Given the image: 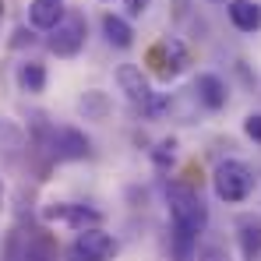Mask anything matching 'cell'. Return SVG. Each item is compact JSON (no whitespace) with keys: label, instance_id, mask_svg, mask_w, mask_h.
Masks as SVG:
<instances>
[{"label":"cell","instance_id":"6da1fadb","mask_svg":"<svg viewBox=\"0 0 261 261\" xmlns=\"http://www.w3.org/2000/svg\"><path fill=\"white\" fill-rule=\"evenodd\" d=\"M212 187H216V194L222 201H244L247 194H251V187H254V173L244 166V163H237V159H226V163H219L216 166V176H212Z\"/></svg>","mask_w":261,"mask_h":261},{"label":"cell","instance_id":"7a4b0ae2","mask_svg":"<svg viewBox=\"0 0 261 261\" xmlns=\"http://www.w3.org/2000/svg\"><path fill=\"white\" fill-rule=\"evenodd\" d=\"M170 216H173V229H184V233H194L198 237L205 229V222H208V208L194 194L176 191L173 198H170Z\"/></svg>","mask_w":261,"mask_h":261},{"label":"cell","instance_id":"3957f363","mask_svg":"<svg viewBox=\"0 0 261 261\" xmlns=\"http://www.w3.org/2000/svg\"><path fill=\"white\" fill-rule=\"evenodd\" d=\"M117 240L102 229H82L71 244V261H113Z\"/></svg>","mask_w":261,"mask_h":261},{"label":"cell","instance_id":"277c9868","mask_svg":"<svg viewBox=\"0 0 261 261\" xmlns=\"http://www.w3.org/2000/svg\"><path fill=\"white\" fill-rule=\"evenodd\" d=\"M85 43V21L78 18V14H64L60 18V25L53 29V36H49V49L57 53V57H74L78 49Z\"/></svg>","mask_w":261,"mask_h":261},{"label":"cell","instance_id":"5b68a950","mask_svg":"<svg viewBox=\"0 0 261 261\" xmlns=\"http://www.w3.org/2000/svg\"><path fill=\"white\" fill-rule=\"evenodd\" d=\"M117 85H120V92L127 95L130 102L155 110V102H152V88H148V82H145L141 67H130V64H124V67L117 71Z\"/></svg>","mask_w":261,"mask_h":261},{"label":"cell","instance_id":"8992f818","mask_svg":"<svg viewBox=\"0 0 261 261\" xmlns=\"http://www.w3.org/2000/svg\"><path fill=\"white\" fill-rule=\"evenodd\" d=\"M229 21L240 32H258L261 29V4L258 0H233L229 4Z\"/></svg>","mask_w":261,"mask_h":261},{"label":"cell","instance_id":"52a82bcc","mask_svg":"<svg viewBox=\"0 0 261 261\" xmlns=\"http://www.w3.org/2000/svg\"><path fill=\"white\" fill-rule=\"evenodd\" d=\"M64 18V0H32L29 4V21L36 29H57Z\"/></svg>","mask_w":261,"mask_h":261},{"label":"cell","instance_id":"ba28073f","mask_svg":"<svg viewBox=\"0 0 261 261\" xmlns=\"http://www.w3.org/2000/svg\"><path fill=\"white\" fill-rule=\"evenodd\" d=\"M155 49L166 57V64L159 67V74H163V78H176V74L187 67V49H184V43H180V39H163Z\"/></svg>","mask_w":261,"mask_h":261},{"label":"cell","instance_id":"9c48e42d","mask_svg":"<svg viewBox=\"0 0 261 261\" xmlns=\"http://www.w3.org/2000/svg\"><path fill=\"white\" fill-rule=\"evenodd\" d=\"M198 95H201V102L208 110H222L226 106V85L219 82L216 74H201L198 78Z\"/></svg>","mask_w":261,"mask_h":261},{"label":"cell","instance_id":"30bf717a","mask_svg":"<svg viewBox=\"0 0 261 261\" xmlns=\"http://www.w3.org/2000/svg\"><path fill=\"white\" fill-rule=\"evenodd\" d=\"M102 32H106V39H110V43L120 46V49H127L130 36H134V32H130V25L124 21V18H117V14H106V18H102Z\"/></svg>","mask_w":261,"mask_h":261},{"label":"cell","instance_id":"8fae6325","mask_svg":"<svg viewBox=\"0 0 261 261\" xmlns=\"http://www.w3.org/2000/svg\"><path fill=\"white\" fill-rule=\"evenodd\" d=\"M46 219H67V222H74V226L85 229V222H99V212H82V208H64V205H57V208H46Z\"/></svg>","mask_w":261,"mask_h":261},{"label":"cell","instance_id":"7c38bea8","mask_svg":"<svg viewBox=\"0 0 261 261\" xmlns=\"http://www.w3.org/2000/svg\"><path fill=\"white\" fill-rule=\"evenodd\" d=\"M18 78H21V88L25 92H43V85H46V71L39 64H25Z\"/></svg>","mask_w":261,"mask_h":261},{"label":"cell","instance_id":"4fadbf2b","mask_svg":"<svg viewBox=\"0 0 261 261\" xmlns=\"http://www.w3.org/2000/svg\"><path fill=\"white\" fill-rule=\"evenodd\" d=\"M244 134H247L251 141H258V145H261V113H251V117L244 120Z\"/></svg>","mask_w":261,"mask_h":261},{"label":"cell","instance_id":"5bb4252c","mask_svg":"<svg viewBox=\"0 0 261 261\" xmlns=\"http://www.w3.org/2000/svg\"><path fill=\"white\" fill-rule=\"evenodd\" d=\"M124 4H127V11H130V14H141L148 0H124Z\"/></svg>","mask_w":261,"mask_h":261},{"label":"cell","instance_id":"9a60e30c","mask_svg":"<svg viewBox=\"0 0 261 261\" xmlns=\"http://www.w3.org/2000/svg\"><path fill=\"white\" fill-rule=\"evenodd\" d=\"M205 261H226V258H222V254H216V251H212V254H205Z\"/></svg>","mask_w":261,"mask_h":261},{"label":"cell","instance_id":"2e32d148","mask_svg":"<svg viewBox=\"0 0 261 261\" xmlns=\"http://www.w3.org/2000/svg\"><path fill=\"white\" fill-rule=\"evenodd\" d=\"M0 14H4V0H0Z\"/></svg>","mask_w":261,"mask_h":261}]
</instances>
